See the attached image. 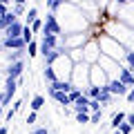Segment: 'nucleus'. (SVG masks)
Instances as JSON below:
<instances>
[{"instance_id": "nucleus-5", "label": "nucleus", "mask_w": 134, "mask_h": 134, "mask_svg": "<svg viewBox=\"0 0 134 134\" xmlns=\"http://www.w3.org/2000/svg\"><path fill=\"white\" fill-rule=\"evenodd\" d=\"M23 60H14V63H9L7 65V69H5V74H7V78H20V74H23Z\"/></svg>"}, {"instance_id": "nucleus-20", "label": "nucleus", "mask_w": 134, "mask_h": 134, "mask_svg": "<svg viewBox=\"0 0 134 134\" xmlns=\"http://www.w3.org/2000/svg\"><path fill=\"white\" fill-rule=\"evenodd\" d=\"M90 119H92V116L87 114V112H76V123L85 125V123H90Z\"/></svg>"}, {"instance_id": "nucleus-38", "label": "nucleus", "mask_w": 134, "mask_h": 134, "mask_svg": "<svg viewBox=\"0 0 134 134\" xmlns=\"http://www.w3.org/2000/svg\"><path fill=\"white\" fill-rule=\"evenodd\" d=\"M0 2H2V5H7V2H9V0H0Z\"/></svg>"}, {"instance_id": "nucleus-17", "label": "nucleus", "mask_w": 134, "mask_h": 134, "mask_svg": "<svg viewBox=\"0 0 134 134\" xmlns=\"http://www.w3.org/2000/svg\"><path fill=\"white\" fill-rule=\"evenodd\" d=\"M38 49H40V45L36 43V40H31V43L27 45V54H29V58H34L36 54H38Z\"/></svg>"}, {"instance_id": "nucleus-28", "label": "nucleus", "mask_w": 134, "mask_h": 134, "mask_svg": "<svg viewBox=\"0 0 134 134\" xmlns=\"http://www.w3.org/2000/svg\"><path fill=\"white\" fill-rule=\"evenodd\" d=\"M90 123H100V110H98V112H94V114H92Z\"/></svg>"}, {"instance_id": "nucleus-23", "label": "nucleus", "mask_w": 134, "mask_h": 134, "mask_svg": "<svg viewBox=\"0 0 134 134\" xmlns=\"http://www.w3.org/2000/svg\"><path fill=\"white\" fill-rule=\"evenodd\" d=\"M81 96H83L81 87H74V90L69 92V98H72V103H74V100H78V98H81Z\"/></svg>"}, {"instance_id": "nucleus-18", "label": "nucleus", "mask_w": 134, "mask_h": 134, "mask_svg": "<svg viewBox=\"0 0 134 134\" xmlns=\"http://www.w3.org/2000/svg\"><path fill=\"white\" fill-rule=\"evenodd\" d=\"M116 130H121V132H123V134H132V130H134V125L130 123L127 119H125V121H123V123H121V125H119V127H116Z\"/></svg>"}, {"instance_id": "nucleus-1", "label": "nucleus", "mask_w": 134, "mask_h": 134, "mask_svg": "<svg viewBox=\"0 0 134 134\" xmlns=\"http://www.w3.org/2000/svg\"><path fill=\"white\" fill-rule=\"evenodd\" d=\"M56 34V36H60L63 34V27L58 25V20H56V14H47V18H45V27H43V34Z\"/></svg>"}, {"instance_id": "nucleus-3", "label": "nucleus", "mask_w": 134, "mask_h": 134, "mask_svg": "<svg viewBox=\"0 0 134 134\" xmlns=\"http://www.w3.org/2000/svg\"><path fill=\"white\" fill-rule=\"evenodd\" d=\"M27 40L23 38V36H16V38H5L2 40V47L7 49H27Z\"/></svg>"}, {"instance_id": "nucleus-25", "label": "nucleus", "mask_w": 134, "mask_h": 134, "mask_svg": "<svg viewBox=\"0 0 134 134\" xmlns=\"http://www.w3.org/2000/svg\"><path fill=\"white\" fill-rule=\"evenodd\" d=\"M125 60H127L130 69H134V52H125Z\"/></svg>"}, {"instance_id": "nucleus-9", "label": "nucleus", "mask_w": 134, "mask_h": 134, "mask_svg": "<svg viewBox=\"0 0 134 134\" xmlns=\"http://www.w3.org/2000/svg\"><path fill=\"white\" fill-rule=\"evenodd\" d=\"M90 110V96H81L78 100H74V112H87Z\"/></svg>"}, {"instance_id": "nucleus-24", "label": "nucleus", "mask_w": 134, "mask_h": 134, "mask_svg": "<svg viewBox=\"0 0 134 134\" xmlns=\"http://www.w3.org/2000/svg\"><path fill=\"white\" fill-rule=\"evenodd\" d=\"M100 105H103V103H100L98 98H90V110H92V112H98Z\"/></svg>"}, {"instance_id": "nucleus-14", "label": "nucleus", "mask_w": 134, "mask_h": 134, "mask_svg": "<svg viewBox=\"0 0 134 134\" xmlns=\"http://www.w3.org/2000/svg\"><path fill=\"white\" fill-rule=\"evenodd\" d=\"M125 119H127V114H125V112H116V114H114V116H112V123H110V125H112V127H114V130H116V127H119V125H121V123H123V121H125Z\"/></svg>"}, {"instance_id": "nucleus-26", "label": "nucleus", "mask_w": 134, "mask_h": 134, "mask_svg": "<svg viewBox=\"0 0 134 134\" xmlns=\"http://www.w3.org/2000/svg\"><path fill=\"white\" fill-rule=\"evenodd\" d=\"M60 5H63V0H47V7H49V9H58Z\"/></svg>"}, {"instance_id": "nucleus-19", "label": "nucleus", "mask_w": 134, "mask_h": 134, "mask_svg": "<svg viewBox=\"0 0 134 134\" xmlns=\"http://www.w3.org/2000/svg\"><path fill=\"white\" fill-rule=\"evenodd\" d=\"M25 18H27V25H31L34 20L38 18V7H31V9L27 11V16H25Z\"/></svg>"}, {"instance_id": "nucleus-30", "label": "nucleus", "mask_w": 134, "mask_h": 134, "mask_svg": "<svg viewBox=\"0 0 134 134\" xmlns=\"http://www.w3.org/2000/svg\"><path fill=\"white\" fill-rule=\"evenodd\" d=\"M14 11L20 16V14H25V7H23V5H16V9H14Z\"/></svg>"}, {"instance_id": "nucleus-35", "label": "nucleus", "mask_w": 134, "mask_h": 134, "mask_svg": "<svg viewBox=\"0 0 134 134\" xmlns=\"http://www.w3.org/2000/svg\"><path fill=\"white\" fill-rule=\"evenodd\" d=\"M0 134H7V127H0Z\"/></svg>"}, {"instance_id": "nucleus-37", "label": "nucleus", "mask_w": 134, "mask_h": 134, "mask_svg": "<svg viewBox=\"0 0 134 134\" xmlns=\"http://www.w3.org/2000/svg\"><path fill=\"white\" fill-rule=\"evenodd\" d=\"M2 110H5V105H2V103H0V114H2Z\"/></svg>"}, {"instance_id": "nucleus-33", "label": "nucleus", "mask_w": 134, "mask_h": 134, "mask_svg": "<svg viewBox=\"0 0 134 134\" xmlns=\"http://www.w3.org/2000/svg\"><path fill=\"white\" fill-rule=\"evenodd\" d=\"M127 121H130V123L134 125V112H132V114H127Z\"/></svg>"}, {"instance_id": "nucleus-11", "label": "nucleus", "mask_w": 134, "mask_h": 134, "mask_svg": "<svg viewBox=\"0 0 134 134\" xmlns=\"http://www.w3.org/2000/svg\"><path fill=\"white\" fill-rule=\"evenodd\" d=\"M119 78L125 83V85H130V87L134 85V76H132V69H130V67L127 69H119Z\"/></svg>"}, {"instance_id": "nucleus-4", "label": "nucleus", "mask_w": 134, "mask_h": 134, "mask_svg": "<svg viewBox=\"0 0 134 134\" xmlns=\"http://www.w3.org/2000/svg\"><path fill=\"white\" fill-rule=\"evenodd\" d=\"M107 87H110V92H112V94H116V96H127V87L130 85H125V83L123 81H121V78H116V81H110V83H107Z\"/></svg>"}, {"instance_id": "nucleus-8", "label": "nucleus", "mask_w": 134, "mask_h": 134, "mask_svg": "<svg viewBox=\"0 0 134 134\" xmlns=\"http://www.w3.org/2000/svg\"><path fill=\"white\" fill-rule=\"evenodd\" d=\"M16 20H18V14H16V11H7L5 16H0V31H5V29L9 27L11 23H16Z\"/></svg>"}, {"instance_id": "nucleus-12", "label": "nucleus", "mask_w": 134, "mask_h": 134, "mask_svg": "<svg viewBox=\"0 0 134 134\" xmlns=\"http://www.w3.org/2000/svg\"><path fill=\"white\" fill-rule=\"evenodd\" d=\"M43 78H45L47 83L58 81V76H56V72H54V67H52V65H45V69H43Z\"/></svg>"}, {"instance_id": "nucleus-32", "label": "nucleus", "mask_w": 134, "mask_h": 134, "mask_svg": "<svg viewBox=\"0 0 134 134\" xmlns=\"http://www.w3.org/2000/svg\"><path fill=\"white\" fill-rule=\"evenodd\" d=\"M7 14V5H2V2H0V16H5Z\"/></svg>"}, {"instance_id": "nucleus-22", "label": "nucleus", "mask_w": 134, "mask_h": 134, "mask_svg": "<svg viewBox=\"0 0 134 134\" xmlns=\"http://www.w3.org/2000/svg\"><path fill=\"white\" fill-rule=\"evenodd\" d=\"M43 27H45V23H43V20H38V18H36V20H34V23H31V29H34V34L43 31Z\"/></svg>"}, {"instance_id": "nucleus-39", "label": "nucleus", "mask_w": 134, "mask_h": 134, "mask_svg": "<svg viewBox=\"0 0 134 134\" xmlns=\"http://www.w3.org/2000/svg\"><path fill=\"white\" fill-rule=\"evenodd\" d=\"M114 134H123V132H121V130H116V132H114Z\"/></svg>"}, {"instance_id": "nucleus-36", "label": "nucleus", "mask_w": 134, "mask_h": 134, "mask_svg": "<svg viewBox=\"0 0 134 134\" xmlns=\"http://www.w3.org/2000/svg\"><path fill=\"white\" fill-rule=\"evenodd\" d=\"M16 5H25V0H16Z\"/></svg>"}, {"instance_id": "nucleus-10", "label": "nucleus", "mask_w": 134, "mask_h": 134, "mask_svg": "<svg viewBox=\"0 0 134 134\" xmlns=\"http://www.w3.org/2000/svg\"><path fill=\"white\" fill-rule=\"evenodd\" d=\"M112 96H114V94H112V92H110V87H107V83H105V85L100 87V94H98V100H100V103H103V105H110V100H112Z\"/></svg>"}, {"instance_id": "nucleus-29", "label": "nucleus", "mask_w": 134, "mask_h": 134, "mask_svg": "<svg viewBox=\"0 0 134 134\" xmlns=\"http://www.w3.org/2000/svg\"><path fill=\"white\" fill-rule=\"evenodd\" d=\"M31 134H49V132H47V127H36V130H31Z\"/></svg>"}, {"instance_id": "nucleus-21", "label": "nucleus", "mask_w": 134, "mask_h": 134, "mask_svg": "<svg viewBox=\"0 0 134 134\" xmlns=\"http://www.w3.org/2000/svg\"><path fill=\"white\" fill-rule=\"evenodd\" d=\"M23 38L27 40V43H31V40H34V29L29 27V25H25V29H23Z\"/></svg>"}, {"instance_id": "nucleus-16", "label": "nucleus", "mask_w": 134, "mask_h": 134, "mask_svg": "<svg viewBox=\"0 0 134 134\" xmlns=\"http://www.w3.org/2000/svg\"><path fill=\"white\" fill-rule=\"evenodd\" d=\"M100 87H103V85H94V83H92V85H87V96H90V98H98Z\"/></svg>"}, {"instance_id": "nucleus-13", "label": "nucleus", "mask_w": 134, "mask_h": 134, "mask_svg": "<svg viewBox=\"0 0 134 134\" xmlns=\"http://www.w3.org/2000/svg\"><path fill=\"white\" fill-rule=\"evenodd\" d=\"M25 49H11L9 54H7V58H9V63H14V60H23V56H25Z\"/></svg>"}, {"instance_id": "nucleus-15", "label": "nucleus", "mask_w": 134, "mask_h": 134, "mask_svg": "<svg viewBox=\"0 0 134 134\" xmlns=\"http://www.w3.org/2000/svg\"><path fill=\"white\" fill-rule=\"evenodd\" d=\"M43 105H45V98H43L40 94H36V96L31 98V110H34V112H38Z\"/></svg>"}, {"instance_id": "nucleus-6", "label": "nucleus", "mask_w": 134, "mask_h": 134, "mask_svg": "<svg viewBox=\"0 0 134 134\" xmlns=\"http://www.w3.org/2000/svg\"><path fill=\"white\" fill-rule=\"evenodd\" d=\"M23 29H25V25L20 23V20H16V23H11L9 27L5 29V38H16V36H23Z\"/></svg>"}, {"instance_id": "nucleus-2", "label": "nucleus", "mask_w": 134, "mask_h": 134, "mask_svg": "<svg viewBox=\"0 0 134 134\" xmlns=\"http://www.w3.org/2000/svg\"><path fill=\"white\" fill-rule=\"evenodd\" d=\"M54 47H58V36L56 34H43V43H40V54L43 56H47V52L49 49H54Z\"/></svg>"}, {"instance_id": "nucleus-34", "label": "nucleus", "mask_w": 134, "mask_h": 134, "mask_svg": "<svg viewBox=\"0 0 134 134\" xmlns=\"http://www.w3.org/2000/svg\"><path fill=\"white\" fill-rule=\"evenodd\" d=\"M130 0H116V5H127Z\"/></svg>"}, {"instance_id": "nucleus-27", "label": "nucleus", "mask_w": 134, "mask_h": 134, "mask_svg": "<svg viewBox=\"0 0 134 134\" xmlns=\"http://www.w3.org/2000/svg\"><path fill=\"white\" fill-rule=\"evenodd\" d=\"M36 121H38V114H36V112L31 110V114L27 116V123H29V125H34V123H36Z\"/></svg>"}, {"instance_id": "nucleus-31", "label": "nucleus", "mask_w": 134, "mask_h": 134, "mask_svg": "<svg viewBox=\"0 0 134 134\" xmlns=\"http://www.w3.org/2000/svg\"><path fill=\"white\" fill-rule=\"evenodd\" d=\"M127 100H130V103H134V87L127 92Z\"/></svg>"}, {"instance_id": "nucleus-7", "label": "nucleus", "mask_w": 134, "mask_h": 134, "mask_svg": "<svg viewBox=\"0 0 134 134\" xmlns=\"http://www.w3.org/2000/svg\"><path fill=\"white\" fill-rule=\"evenodd\" d=\"M52 96L56 103H60V105H74L72 103V98H69V92H63V90H56V92H52Z\"/></svg>"}]
</instances>
